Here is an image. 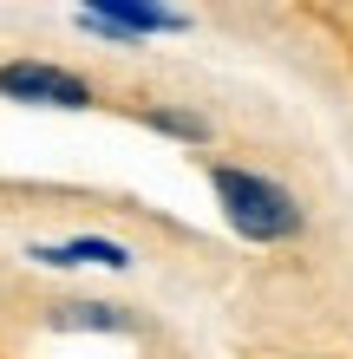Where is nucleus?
<instances>
[{
  "mask_svg": "<svg viewBox=\"0 0 353 359\" xmlns=\"http://www.w3.org/2000/svg\"><path fill=\"white\" fill-rule=\"evenodd\" d=\"M216 183V203H222V216H229V229L242 242H288L301 229V203H295V189H281L275 177H255V170H222L210 177Z\"/></svg>",
  "mask_w": 353,
  "mask_h": 359,
  "instance_id": "obj_1",
  "label": "nucleus"
},
{
  "mask_svg": "<svg viewBox=\"0 0 353 359\" xmlns=\"http://www.w3.org/2000/svg\"><path fill=\"white\" fill-rule=\"evenodd\" d=\"M0 92L20 98V104H59V111H86L92 104V86L66 66H46V59H13L0 66Z\"/></svg>",
  "mask_w": 353,
  "mask_h": 359,
  "instance_id": "obj_2",
  "label": "nucleus"
},
{
  "mask_svg": "<svg viewBox=\"0 0 353 359\" xmlns=\"http://www.w3.org/2000/svg\"><path fill=\"white\" fill-rule=\"evenodd\" d=\"M79 27H86V33H105V39H118V46H138L144 33H177V27H190V13L151 7V0H105V7H79Z\"/></svg>",
  "mask_w": 353,
  "mask_h": 359,
  "instance_id": "obj_3",
  "label": "nucleus"
},
{
  "mask_svg": "<svg viewBox=\"0 0 353 359\" xmlns=\"http://www.w3.org/2000/svg\"><path fill=\"white\" fill-rule=\"evenodd\" d=\"M33 262L46 268H131V248L112 236H72V242H33Z\"/></svg>",
  "mask_w": 353,
  "mask_h": 359,
  "instance_id": "obj_4",
  "label": "nucleus"
},
{
  "mask_svg": "<svg viewBox=\"0 0 353 359\" xmlns=\"http://www.w3.org/2000/svg\"><path fill=\"white\" fill-rule=\"evenodd\" d=\"M53 327H66V333H124L131 313H118L112 301H59L53 307Z\"/></svg>",
  "mask_w": 353,
  "mask_h": 359,
  "instance_id": "obj_5",
  "label": "nucleus"
},
{
  "mask_svg": "<svg viewBox=\"0 0 353 359\" xmlns=\"http://www.w3.org/2000/svg\"><path fill=\"white\" fill-rule=\"evenodd\" d=\"M144 124H151V131H164V137H183V144H210V124H203L197 111H144Z\"/></svg>",
  "mask_w": 353,
  "mask_h": 359,
  "instance_id": "obj_6",
  "label": "nucleus"
}]
</instances>
